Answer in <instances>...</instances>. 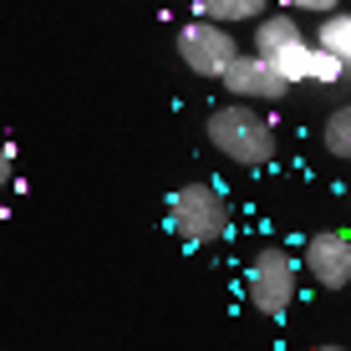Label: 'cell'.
Here are the masks:
<instances>
[{"label": "cell", "instance_id": "6da1fadb", "mask_svg": "<svg viewBox=\"0 0 351 351\" xmlns=\"http://www.w3.org/2000/svg\"><path fill=\"white\" fill-rule=\"evenodd\" d=\"M209 143L229 163H245V168H260V163L275 158V132L255 107H214L209 112Z\"/></svg>", "mask_w": 351, "mask_h": 351}, {"label": "cell", "instance_id": "7a4b0ae2", "mask_svg": "<svg viewBox=\"0 0 351 351\" xmlns=\"http://www.w3.org/2000/svg\"><path fill=\"white\" fill-rule=\"evenodd\" d=\"M168 229L184 245H214L229 234V199L214 184H184L168 199Z\"/></svg>", "mask_w": 351, "mask_h": 351}, {"label": "cell", "instance_id": "3957f363", "mask_svg": "<svg viewBox=\"0 0 351 351\" xmlns=\"http://www.w3.org/2000/svg\"><path fill=\"white\" fill-rule=\"evenodd\" d=\"M245 295L260 316H285L295 300V255L280 245H265L245 270Z\"/></svg>", "mask_w": 351, "mask_h": 351}, {"label": "cell", "instance_id": "277c9868", "mask_svg": "<svg viewBox=\"0 0 351 351\" xmlns=\"http://www.w3.org/2000/svg\"><path fill=\"white\" fill-rule=\"evenodd\" d=\"M178 56H184V66L193 77H224V66L239 56V46L219 21H189L178 31Z\"/></svg>", "mask_w": 351, "mask_h": 351}, {"label": "cell", "instance_id": "5b68a950", "mask_svg": "<svg viewBox=\"0 0 351 351\" xmlns=\"http://www.w3.org/2000/svg\"><path fill=\"white\" fill-rule=\"evenodd\" d=\"M306 270H311V280L326 285V290L351 285V234L346 229H321V234H311Z\"/></svg>", "mask_w": 351, "mask_h": 351}, {"label": "cell", "instance_id": "8992f818", "mask_svg": "<svg viewBox=\"0 0 351 351\" xmlns=\"http://www.w3.org/2000/svg\"><path fill=\"white\" fill-rule=\"evenodd\" d=\"M224 87H229V97H255V102H280V97H290V82L265 62V56H234V62L224 66Z\"/></svg>", "mask_w": 351, "mask_h": 351}, {"label": "cell", "instance_id": "52a82bcc", "mask_svg": "<svg viewBox=\"0 0 351 351\" xmlns=\"http://www.w3.org/2000/svg\"><path fill=\"white\" fill-rule=\"evenodd\" d=\"M280 77L295 87V82H341L346 77V66L336 62L331 51H321V46H306V41H295V46H285V51H275V56H265Z\"/></svg>", "mask_w": 351, "mask_h": 351}, {"label": "cell", "instance_id": "ba28073f", "mask_svg": "<svg viewBox=\"0 0 351 351\" xmlns=\"http://www.w3.org/2000/svg\"><path fill=\"white\" fill-rule=\"evenodd\" d=\"M295 41H306L295 16H260L255 21V51L260 56H275V51H285V46H295Z\"/></svg>", "mask_w": 351, "mask_h": 351}, {"label": "cell", "instance_id": "9c48e42d", "mask_svg": "<svg viewBox=\"0 0 351 351\" xmlns=\"http://www.w3.org/2000/svg\"><path fill=\"white\" fill-rule=\"evenodd\" d=\"M193 16H199V21H219V26L260 21L265 16V0H193Z\"/></svg>", "mask_w": 351, "mask_h": 351}, {"label": "cell", "instance_id": "30bf717a", "mask_svg": "<svg viewBox=\"0 0 351 351\" xmlns=\"http://www.w3.org/2000/svg\"><path fill=\"white\" fill-rule=\"evenodd\" d=\"M316 46L321 51H331L341 66H351V16L341 10H331V16H321V31H316Z\"/></svg>", "mask_w": 351, "mask_h": 351}, {"label": "cell", "instance_id": "8fae6325", "mask_svg": "<svg viewBox=\"0 0 351 351\" xmlns=\"http://www.w3.org/2000/svg\"><path fill=\"white\" fill-rule=\"evenodd\" d=\"M326 148H331L336 158H346V163H351V102H346V107H336V112L326 117Z\"/></svg>", "mask_w": 351, "mask_h": 351}, {"label": "cell", "instance_id": "7c38bea8", "mask_svg": "<svg viewBox=\"0 0 351 351\" xmlns=\"http://www.w3.org/2000/svg\"><path fill=\"white\" fill-rule=\"evenodd\" d=\"M285 5L300 16H331V10H341V0H285Z\"/></svg>", "mask_w": 351, "mask_h": 351}, {"label": "cell", "instance_id": "4fadbf2b", "mask_svg": "<svg viewBox=\"0 0 351 351\" xmlns=\"http://www.w3.org/2000/svg\"><path fill=\"white\" fill-rule=\"evenodd\" d=\"M5 184H10V148L0 143V193H5Z\"/></svg>", "mask_w": 351, "mask_h": 351}, {"label": "cell", "instance_id": "5bb4252c", "mask_svg": "<svg viewBox=\"0 0 351 351\" xmlns=\"http://www.w3.org/2000/svg\"><path fill=\"white\" fill-rule=\"evenodd\" d=\"M316 351H346V346H316Z\"/></svg>", "mask_w": 351, "mask_h": 351}, {"label": "cell", "instance_id": "9a60e30c", "mask_svg": "<svg viewBox=\"0 0 351 351\" xmlns=\"http://www.w3.org/2000/svg\"><path fill=\"white\" fill-rule=\"evenodd\" d=\"M346 71H351V66H346Z\"/></svg>", "mask_w": 351, "mask_h": 351}]
</instances>
